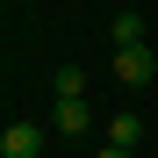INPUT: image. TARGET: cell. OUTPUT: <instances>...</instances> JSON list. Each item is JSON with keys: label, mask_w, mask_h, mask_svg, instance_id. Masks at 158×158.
I'll return each mask as SVG.
<instances>
[{"label": "cell", "mask_w": 158, "mask_h": 158, "mask_svg": "<svg viewBox=\"0 0 158 158\" xmlns=\"http://www.w3.org/2000/svg\"><path fill=\"white\" fill-rule=\"evenodd\" d=\"M43 151V129L36 122H7V137H0V158H36Z\"/></svg>", "instance_id": "7a4b0ae2"}, {"label": "cell", "mask_w": 158, "mask_h": 158, "mask_svg": "<svg viewBox=\"0 0 158 158\" xmlns=\"http://www.w3.org/2000/svg\"><path fill=\"white\" fill-rule=\"evenodd\" d=\"M108 43H144V15H137V7L115 15V22H108Z\"/></svg>", "instance_id": "5b68a950"}, {"label": "cell", "mask_w": 158, "mask_h": 158, "mask_svg": "<svg viewBox=\"0 0 158 158\" xmlns=\"http://www.w3.org/2000/svg\"><path fill=\"white\" fill-rule=\"evenodd\" d=\"M50 94H58V101H79V94H86V72H79V65H65L58 79H50Z\"/></svg>", "instance_id": "8992f818"}, {"label": "cell", "mask_w": 158, "mask_h": 158, "mask_svg": "<svg viewBox=\"0 0 158 158\" xmlns=\"http://www.w3.org/2000/svg\"><path fill=\"white\" fill-rule=\"evenodd\" d=\"M101 158H129V151H122V144H108V151H101Z\"/></svg>", "instance_id": "52a82bcc"}, {"label": "cell", "mask_w": 158, "mask_h": 158, "mask_svg": "<svg viewBox=\"0 0 158 158\" xmlns=\"http://www.w3.org/2000/svg\"><path fill=\"white\" fill-rule=\"evenodd\" d=\"M108 144H122V151H137V144H144V122H137V115L122 108V115L108 122Z\"/></svg>", "instance_id": "277c9868"}, {"label": "cell", "mask_w": 158, "mask_h": 158, "mask_svg": "<svg viewBox=\"0 0 158 158\" xmlns=\"http://www.w3.org/2000/svg\"><path fill=\"white\" fill-rule=\"evenodd\" d=\"M50 122H58V129H72V137H79V129L94 122V108H86V94H79V101H58V108H50Z\"/></svg>", "instance_id": "3957f363"}, {"label": "cell", "mask_w": 158, "mask_h": 158, "mask_svg": "<svg viewBox=\"0 0 158 158\" xmlns=\"http://www.w3.org/2000/svg\"><path fill=\"white\" fill-rule=\"evenodd\" d=\"M115 79H122L129 94H137V86H151V79H158V58H151V43H115Z\"/></svg>", "instance_id": "6da1fadb"}]
</instances>
